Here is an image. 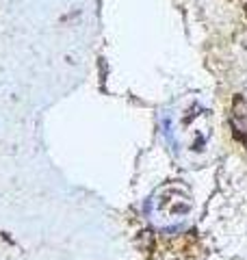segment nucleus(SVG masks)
I'll use <instances>...</instances> for the list:
<instances>
[{"label":"nucleus","mask_w":247,"mask_h":260,"mask_svg":"<svg viewBox=\"0 0 247 260\" xmlns=\"http://www.w3.org/2000/svg\"><path fill=\"white\" fill-rule=\"evenodd\" d=\"M189 208H191V200H189V195H182L180 186L161 189L150 202L152 219L159 223H165V225H171L174 221L184 219Z\"/></svg>","instance_id":"nucleus-1"},{"label":"nucleus","mask_w":247,"mask_h":260,"mask_svg":"<svg viewBox=\"0 0 247 260\" xmlns=\"http://www.w3.org/2000/svg\"><path fill=\"white\" fill-rule=\"evenodd\" d=\"M232 126L238 135L247 139V100L245 98H238L232 107Z\"/></svg>","instance_id":"nucleus-2"}]
</instances>
